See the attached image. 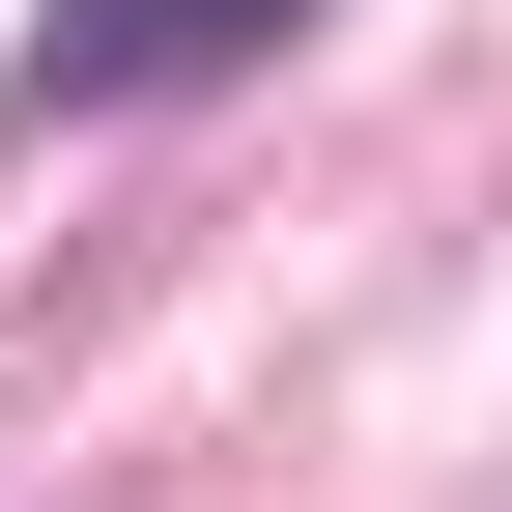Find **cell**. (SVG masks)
<instances>
[{
	"instance_id": "1",
	"label": "cell",
	"mask_w": 512,
	"mask_h": 512,
	"mask_svg": "<svg viewBox=\"0 0 512 512\" xmlns=\"http://www.w3.org/2000/svg\"><path fill=\"white\" fill-rule=\"evenodd\" d=\"M313 0H57L29 29V86H86V114H143V86H228V57H285Z\"/></svg>"
}]
</instances>
